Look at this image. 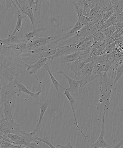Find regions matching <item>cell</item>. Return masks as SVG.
<instances>
[{
	"label": "cell",
	"instance_id": "obj_40",
	"mask_svg": "<svg viewBox=\"0 0 123 148\" xmlns=\"http://www.w3.org/2000/svg\"><path fill=\"white\" fill-rule=\"evenodd\" d=\"M15 148H30L28 146H15Z\"/></svg>",
	"mask_w": 123,
	"mask_h": 148
},
{
	"label": "cell",
	"instance_id": "obj_20",
	"mask_svg": "<svg viewBox=\"0 0 123 148\" xmlns=\"http://www.w3.org/2000/svg\"><path fill=\"white\" fill-rule=\"evenodd\" d=\"M5 46L8 48L12 49L14 51L21 54L24 51L27 50V43L26 42H21L14 43V44Z\"/></svg>",
	"mask_w": 123,
	"mask_h": 148
},
{
	"label": "cell",
	"instance_id": "obj_23",
	"mask_svg": "<svg viewBox=\"0 0 123 148\" xmlns=\"http://www.w3.org/2000/svg\"><path fill=\"white\" fill-rule=\"evenodd\" d=\"M111 38L107 36L102 30L98 31L94 35V42H105L107 41Z\"/></svg>",
	"mask_w": 123,
	"mask_h": 148
},
{
	"label": "cell",
	"instance_id": "obj_9",
	"mask_svg": "<svg viewBox=\"0 0 123 148\" xmlns=\"http://www.w3.org/2000/svg\"><path fill=\"white\" fill-rule=\"evenodd\" d=\"M105 113H103L102 119V129L100 132V134L98 137L97 140L95 143L93 144L92 143H90L91 148H99L102 147H112L113 145H111L108 144L105 140Z\"/></svg>",
	"mask_w": 123,
	"mask_h": 148
},
{
	"label": "cell",
	"instance_id": "obj_34",
	"mask_svg": "<svg viewBox=\"0 0 123 148\" xmlns=\"http://www.w3.org/2000/svg\"><path fill=\"white\" fill-rule=\"evenodd\" d=\"M36 140L47 145L49 147H50L51 148H56L52 144L50 140H49V138H48L47 137H44L43 138H40L37 137V138H36Z\"/></svg>",
	"mask_w": 123,
	"mask_h": 148
},
{
	"label": "cell",
	"instance_id": "obj_16",
	"mask_svg": "<svg viewBox=\"0 0 123 148\" xmlns=\"http://www.w3.org/2000/svg\"><path fill=\"white\" fill-rule=\"evenodd\" d=\"M12 4L16 9L17 12H18V17H17V19L16 24L15 28L14 29V32L10 34V36H15L17 32L19 31L20 29L21 28L22 25V22L23 19H24V14L22 13L20 11V9L19 8L16 4H14L13 1H11Z\"/></svg>",
	"mask_w": 123,
	"mask_h": 148
},
{
	"label": "cell",
	"instance_id": "obj_22",
	"mask_svg": "<svg viewBox=\"0 0 123 148\" xmlns=\"http://www.w3.org/2000/svg\"><path fill=\"white\" fill-rule=\"evenodd\" d=\"M83 52L84 51H80L65 56L63 58V63L65 64L76 61L83 54Z\"/></svg>",
	"mask_w": 123,
	"mask_h": 148
},
{
	"label": "cell",
	"instance_id": "obj_32",
	"mask_svg": "<svg viewBox=\"0 0 123 148\" xmlns=\"http://www.w3.org/2000/svg\"><path fill=\"white\" fill-rule=\"evenodd\" d=\"M1 140V148H11L15 147V145L12 144L8 141H6L1 136H0Z\"/></svg>",
	"mask_w": 123,
	"mask_h": 148
},
{
	"label": "cell",
	"instance_id": "obj_4",
	"mask_svg": "<svg viewBox=\"0 0 123 148\" xmlns=\"http://www.w3.org/2000/svg\"><path fill=\"white\" fill-rule=\"evenodd\" d=\"M0 128L1 136L6 138L9 133L18 134L23 131L21 126L15 122L14 119H6L4 117H0Z\"/></svg>",
	"mask_w": 123,
	"mask_h": 148
},
{
	"label": "cell",
	"instance_id": "obj_39",
	"mask_svg": "<svg viewBox=\"0 0 123 148\" xmlns=\"http://www.w3.org/2000/svg\"><path fill=\"white\" fill-rule=\"evenodd\" d=\"M114 40L115 41H118V42H120L122 43L123 44V34L121 37L118 38V39H115Z\"/></svg>",
	"mask_w": 123,
	"mask_h": 148
},
{
	"label": "cell",
	"instance_id": "obj_12",
	"mask_svg": "<svg viewBox=\"0 0 123 148\" xmlns=\"http://www.w3.org/2000/svg\"><path fill=\"white\" fill-rule=\"evenodd\" d=\"M64 90V94L65 95H66V98L68 99V100L69 102L70 103L72 111V112H73L74 117V118L75 123H76L77 127L79 132H80L81 133L84 137L85 138V139H86V140H87L89 143H90L91 142L90 141L89 139L87 138L86 136L83 134V132H82V130H81L80 128H79V124H78L77 119V118L76 112H75V108L74 107V104L75 103H76L77 101H76L75 99L71 95L70 92H69L68 91L66 90L65 89Z\"/></svg>",
	"mask_w": 123,
	"mask_h": 148
},
{
	"label": "cell",
	"instance_id": "obj_36",
	"mask_svg": "<svg viewBox=\"0 0 123 148\" xmlns=\"http://www.w3.org/2000/svg\"><path fill=\"white\" fill-rule=\"evenodd\" d=\"M57 146H58L59 148H74L70 143V136H69L68 141V143L66 145H63L58 144V143H57Z\"/></svg>",
	"mask_w": 123,
	"mask_h": 148
},
{
	"label": "cell",
	"instance_id": "obj_27",
	"mask_svg": "<svg viewBox=\"0 0 123 148\" xmlns=\"http://www.w3.org/2000/svg\"><path fill=\"white\" fill-rule=\"evenodd\" d=\"M59 51V48L55 49H50L42 52L40 55V58H46L54 56Z\"/></svg>",
	"mask_w": 123,
	"mask_h": 148
},
{
	"label": "cell",
	"instance_id": "obj_13",
	"mask_svg": "<svg viewBox=\"0 0 123 148\" xmlns=\"http://www.w3.org/2000/svg\"><path fill=\"white\" fill-rule=\"evenodd\" d=\"M14 81L20 92L25 93L26 94H28L30 96L32 97L33 98H35L38 100H39L40 101H41V100L39 98V96L41 94V90L37 92H32L31 91L29 90L22 83H21L19 82L17 79H14Z\"/></svg>",
	"mask_w": 123,
	"mask_h": 148
},
{
	"label": "cell",
	"instance_id": "obj_33",
	"mask_svg": "<svg viewBox=\"0 0 123 148\" xmlns=\"http://www.w3.org/2000/svg\"><path fill=\"white\" fill-rule=\"evenodd\" d=\"M20 137V135H18L9 133L7 136V138L9 139L12 142V144L14 145H16L17 142Z\"/></svg>",
	"mask_w": 123,
	"mask_h": 148
},
{
	"label": "cell",
	"instance_id": "obj_15",
	"mask_svg": "<svg viewBox=\"0 0 123 148\" xmlns=\"http://www.w3.org/2000/svg\"><path fill=\"white\" fill-rule=\"evenodd\" d=\"M1 45L7 46L14 43L26 42L25 39L19 40V37L18 36H11L9 35L6 38L1 39Z\"/></svg>",
	"mask_w": 123,
	"mask_h": 148
},
{
	"label": "cell",
	"instance_id": "obj_17",
	"mask_svg": "<svg viewBox=\"0 0 123 148\" xmlns=\"http://www.w3.org/2000/svg\"><path fill=\"white\" fill-rule=\"evenodd\" d=\"M45 30H46L45 29L42 27L38 29H33V31L26 33L25 35V39L27 43L29 41H32L39 38H40L39 36L40 32L44 31Z\"/></svg>",
	"mask_w": 123,
	"mask_h": 148
},
{
	"label": "cell",
	"instance_id": "obj_31",
	"mask_svg": "<svg viewBox=\"0 0 123 148\" xmlns=\"http://www.w3.org/2000/svg\"><path fill=\"white\" fill-rule=\"evenodd\" d=\"M78 17V20L79 22L85 26L89 24L92 21V19L90 17L86 16L83 15V14L79 16Z\"/></svg>",
	"mask_w": 123,
	"mask_h": 148
},
{
	"label": "cell",
	"instance_id": "obj_6",
	"mask_svg": "<svg viewBox=\"0 0 123 148\" xmlns=\"http://www.w3.org/2000/svg\"><path fill=\"white\" fill-rule=\"evenodd\" d=\"M29 3V5H27L23 1V4L21 5L18 1L15 0L16 4L20 9L23 14L27 15L29 18L33 27V29L35 28V17L34 12L33 11V5L34 4L36 5L38 4L39 1H27Z\"/></svg>",
	"mask_w": 123,
	"mask_h": 148
},
{
	"label": "cell",
	"instance_id": "obj_30",
	"mask_svg": "<svg viewBox=\"0 0 123 148\" xmlns=\"http://www.w3.org/2000/svg\"><path fill=\"white\" fill-rule=\"evenodd\" d=\"M101 30L103 31L108 37L111 38L116 31V28L115 25H114Z\"/></svg>",
	"mask_w": 123,
	"mask_h": 148
},
{
	"label": "cell",
	"instance_id": "obj_43",
	"mask_svg": "<svg viewBox=\"0 0 123 148\" xmlns=\"http://www.w3.org/2000/svg\"></svg>",
	"mask_w": 123,
	"mask_h": 148
},
{
	"label": "cell",
	"instance_id": "obj_29",
	"mask_svg": "<svg viewBox=\"0 0 123 148\" xmlns=\"http://www.w3.org/2000/svg\"><path fill=\"white\" fill-rule=\"evenodd\" d=\"M114 14V11L111 4H110L108 8L105 10L104 12L102 13V16L104 21H106L111 16Z\"/></svg>",
	"mask_w": 123,
	"mask_h": 148
},
{
	"label": "cell",
	"instance_id": "obj_42",
	"mask_svg": "<svg viewBox=\"0 0 123 148\" xmlns=\"http://www.w3.org/2000/svg\"><path fill=\"white\" fill-rule=\"evenodd\" d=\"M122 92H123V91H122Z\"/></svg>",
	"mask_w": 123,
	"mask_h": 148
},
{
	"label": "cell",
	"instance_id": "obj_21",
	"mask_svg": "<svg viewBox=\"0 0 123 148\" xmlns=\"http://www.w3.org/2000/svg\"><path fill=\"white\" fill-rule=\"evenodd\" d=\"M111 4L113 9L114 14L119 16L123 11V1L112 0L111 1Z\"/></svg>",
	"mask_w": 123,
	"mask_h": 148
},
{
	"label": "cell",
	"instance_id": "obj_5",
	"mask_svg": "<svg viewBox=\"0 0 123 148\" xmlns=\"http://www.w3.org/2000/svg\"><path fill=\"white\" fill-rule=\"evenodd\" d=\"M94 62H93L86 64L81 71L74 74L76 80L80 81V88H83L87 84L93 80L92 75L94 66Z\"/></svg>",
	"mask_w": 123,
	"mask_h": 148
},
{
	"label": "cell",
	"instance_id": "obj_10",
	"mask_svg": "<svg viewBox=\"0 0 123 148\" xmlns=\"http://www.w3.org/2000/svg\"><path fill=\"white\" fill-rule=\"evenodd\" d=\"M20 137L17 143L18 146H27L32 142L36 141L37 136L32 132L27 133L23 131L19 134Z\"/></svg>",
	"mask_w": 123,
	"mask_h": 148
},
{
	"label": "cell",
	"instance_id": "obj_18",
	"mask_svg": "<svg viewBox=\"0 0 123 148\" xmlns=\"http://www.w3.org/2000/svg\"><path fill=\"white\" fill-rule=\"evenodd\" d=\"M70 69V70L76 74L83 69L86 64L85 62H80L76 60V61L65 64Z\"/></svg>",
	"mask_w": 123,
	"mask_h": 148
},
{
	"label": "cell",
	"instance_id": "obj_25",
	"mask_svg": "<svg viewBox=\"0 0 123 148\" xmlns=\"http://www.w3.org/2000/svg\"><path fill=\"white\" fill-rule=\"evenodd\" d=\"M119 22L118 16L113 14V15L108 19L106 21H105L103 29L102 30L107 28V27H111V26L115 25L117 23Z\"/></svg>",
	"mask_w": 123,
	"mask_h": 148
},
{
	"label": "cell",
	"instance_id": "obj_3",
	"mask_svg": "<svg viewBox=\"0 0 123 148\" xmlns=\"http://www.w3.org/2000/svg\"><path fill=\"white\" fill-rule=\"evenodd\" d=\"M18 92L19 91L14 80L10 82L1 84L0 104L5 101H10L12 103L14 107Z\"/></svg>",
	"mask_w": 123,
	"mask_h": 148
},
{
	"label": "cell",
	"instance_id": "obj_38",
	"mask_svg": "<svg viewBox=\"0 0 123 148\" xmlns=\"http://www.w3.org/2000/svg\"><path fill=\"white\" fill-rule=\"evenodd\" d=\"M118 19L119 22H123V11L119 16H118Z\"/></svg>",
	"mask_w": 123,
	"mask_h": 148
},
{
	"label": "cell",
	"instance_id": "obj_2",
	"mask_svg": "<svg viewBox=\"0 0 123 148\" xmlns=\"http://www.w3.org/2000/svg\"><path fill=\"white\" fill-rule=\"evenodd\" d=\"M117 68L114 66L109 69L107 72L102 73L98 78L99 80L100 97L99 102L97 104V109L103 112L105 117L109 112L110 99L111 92L114 86V82L116 76Z\"/></svg>",
	"mask_w": 123,
	"mask_h": 148
},
{
	"label": "cell",
	"instance_id": "obj_11",
	"mask_svg": "<svg viewBox=\"0 0 123 148\" xmlns=\"http://www.w3.org/2000/svg\"><path fill=\"white\" fill-rule=\"evenodd\" d=\"M49 60L48 58H40L34 64H27V71L30 75L35 74L40 68L44 67Z\"/></svg>",
	"mask_w": 123,
	"mask_h": 148
},
{
	"label": "cell",
	"instance_id": "obj_35",
	"mask_svg": "<svg viewBox=\"0 0 123 148\" xmlns=\"http://www.w3.org/2000/svg\"><path fill=\"white\" fill-rule=\"evenodd\" d=\"M40 143L41 142L36 140V141L32 142L27 146L30 148H43L42 146L40 145Z\"/></svg>",
	"mask_w": 123,
	"mask_h": 148
},
{
	"label": "cell",
	"instance_id": "obj_26",
	"mask_svg": "<svg viewBox=\"0 0 123 148\" xmlns=\"http://www.w3.org/2000/svg\"><path fill=\"white\" fill-rule=\"evenodd\" d=\"M123 75V59H120L119 64H118V68H117L116 76H115V81L114 82V85H115L117 82H118V80L121 78Z\"/></svg>",
	"mask_w": 123,
	"mask_h": 148
},
{
	"label": "cell",
	"instance_id": "obj_28",
	"mask_svg": "<svg viewBox=\"0 0 123 148\" xmlns=\"http://www.w3.org/2000/svg\"><path fill=\"white\" fill-rule=\"evenodd\" d=\"M72 2L73 3V5L74 6L75 11H76L78 16L83 14V15L89 17V15H88L86 11L81 8L80 6L79 5L78 3L74 1H72Z\"/></svg>",
	"mask_w": 123,
	"mask_h": 148
},
{
	"label": "cell",
	"instance_id": "obj_41",
	"mask_svg": "<svg viewBox=\"0 0 123 148\" xmlns=\"http://www.w3.org/2000/svg\"><path fill=\"white\" fill-rule=\"evenodd\" d=\"M111 147H107V148L102 147V148H111Z\"/></svg>",
	"mask_w": 123,
	"mask_h": 148
},
{
	"label": "cell",
	"instance_id": "obj_37",
	"mask_svg": "<svg viewBox=\"0 0 123 148\" xmlns=\"http://www.w3.org/2000/svg\"><path fill=\"white\" fill-rule=\"evenodd\" d=\"M123 144V139H122L120 141L119 143H117V144L113 145V146L110 148H120Z\"/></svg>",
	"mask_w": 123,
	"mask_h": 148
},
{
	"label": "cell",
	"instance_id": "obj_24",
	"mask_svg": "<svg viewBox=\"0 0 123 148\" xmlns=\"http://www.w3.org/2000/svg\"><path fill=\"white\" fill-rule=\"evenodd\" d=\"M80 6L81 8L87 12L88 15H89L90 12L92 10V2L90 0H80V1H76Z\"/></svg>",
	"mask_w": 123,
	"mask_h": 148
},
{
	"label": "cell",
	"instance_id": "obj_14",
	"mask_svg": "<svg viewBox=\"0 0 123 148\" xmlns=\"http://www.w3.org/2000/svg\"><path fill=\"white\" fill-rule=\"evenodd\" d=\"M2 104L3 106L4 116H0V117H4L6 119H14L13 118V110L14 107L13 106L12 103L10 101H6Z\"/></svg>",
	"mask_w": 123,
	"mask_h": 148
},
{
	"label": "cell",
	"instance_id": "obj_19",
	"mask_svg": "<svg viewBox=\"0 0 123 148\" xmlns=\"http://www.w3.org/2000/svg\"><path fill=\"white\" fill-rule=\"evenodd\" d=\"M45 69L47 71L48 73H49V75L51 79V82L53 85L54 86L55 88H56V91L58 94V96L59 98H60V94L59 92V88H62V89L64 90L65 88L63 86L61 85L58 81L56 80L55 77L53 76V74H52L51 71H50V66H49L48 64L46 63L44 66Z\"/></svg>",
	"mask_w": 123,
	"mask_h": 148
},
{
	"label": "cell",
	"instance_id": "obj_1",
	"mask_svg": "<svg viewBox=\"0 0 123 148\" xmlns=\"http://www.w3.org/2000/svg\"><path fill=\"white\" fill-rule=\"evenodd\" d=\"M20 53L4 46L0 47V68L1 83L14 81L16 75L27 72V64L25 63Z\"/></svg>",
	"mask_w": 123,
	"mask_h": 148
},
{
	"label": "cell",
	"instance_id": "obj_7",
	"mask_svg": "<svg viewBox=\"0 0 123 148\" xmlns=\"http://www.w3.org/2000/svg\"><path fill=\"white\" fill-rule=\"evenodd\" d=\"M30 101V102L35 103H36L39 104L40 106V117L38 120V123L37 125H36L35 128L34 129L32 132L34 134L37 132H38L40 130L41 124L43 116H44L46 110H47L48 107L50 105L52 101V99L50 97H47L46 98V99L43 100V101H40V103H37L33 102L30 101Z\"/></svg>",
	"mask_w": 123,
	"mask_h": 148
},
{
	"label": "cell",
	"instance_id": "obj_8",
	"mask_svg": "<svg viewBox=\"0 0 123 148\" xmlns=\"http://www.w3.org/2000/svg\"><path fill=\"white\" fill-rule=\"evenodd\" d=\"M53 73H58L63 74L65 77L67 79L69 84L68 88H65L64 89L68 91L69 92H71L72 94L76 96L79 95V90L80 88L81 82L80 81L72 79L71 78L68 76L63 71L59 70L52 72Z\"/></svg>",
	"mask_w": 123,
	"mask_h": 148
}]
</instances>
